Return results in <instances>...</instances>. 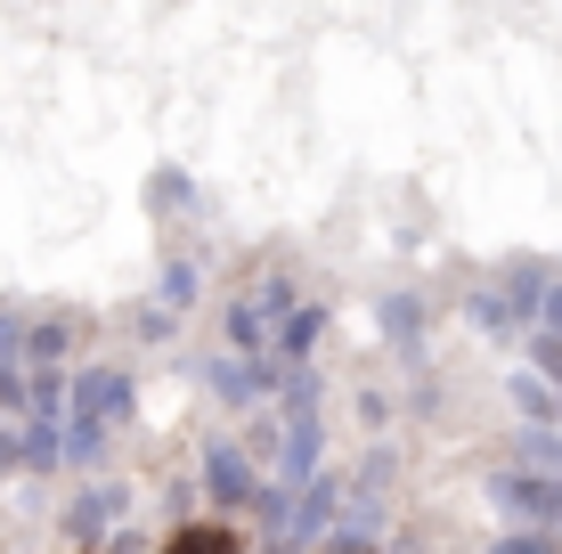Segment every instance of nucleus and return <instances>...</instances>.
<instances>
[{"mask_svg": "<svg viewBox=\"0 0 562 554\" xmlns=\"http://www.w3.org/2000/svg\"><path fill=\"white\" fill-rule=\"evenodd\" d=\"M164 554H245V546L228 539V530H212V522H204V530H180V539H171Z\"/></svg>", "mask_w": 562, "mask_h": 554, "instance_id": "f257e3e1", "label": "nucleus"}, {"mask_svg": "<svg viewBox=\"0 0 562 554\" xmlns=\"http://www.w3.org/2000/svg\"><path fill=\"white\" fill-rule=\"evenodd\" d=\"M82 416L99 425V416H123V384L114 375H90V392H82Z\"/></svg>", "mask_w": 562, "mask_h": 554, "instance_id": "f03ea898", "label": "nucleus"}, {"mask_svg": "<svg viewBox=\"0 0 562 554\" xmlns=\"http://www.w3.org/2000/svg\"><path fill=\"white\" fill-rule=\"evenodd\" d=\"M212 498H245V465H237V456H212Z\"/></svg>", "mask_w": 562, "mask_h": 554, "instance_id": "7ed1b4c3", "label": "nucleus"}, {"mask_svg": "<svg viewBox=\"0 0 562 554\" xmlns=\"http://www.w3.org/2000/svg\"><path fill=\"white\" fill-rule=\"evenodd\" d=\"M506 554H547V546H506Z\"/></svg>", "mask_w": 562, "mask_h": 554, "instance_id": "20e7f679", "label": "nucleus"}]
</instances>
